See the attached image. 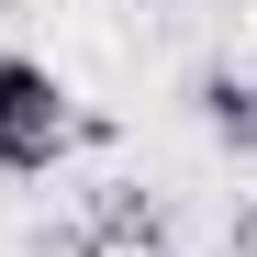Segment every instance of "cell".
Masks as SVG:
<instances>
[{"label": "cell", "instance_id": "cell-1", "mask_svg": "<svg viewBox=\"0 0 257 257\" xmlns=\"http://www.w3.org/2000/svg\"><path fill=\"white\" fill-rule=\"evenodd\" d=\"M78 146V101L56 67L0 56V179H45V168Z\"/></svg>", "mask_w": 257, "mask_h": 257}, {"label": "cell", "instance_id": "cell-2", "mask_svg": "<svg viewBox=\"0 0 257 257\" xmlns=\"http://www.w3.org/2000/svg\"><path fill=\"white\" fill-rule=\"evenodd\" d=\"M78 224H90L101 257H168V212L146 179H90V201H78Z\"/></svg>", "mask_w": 257, "mask_h": 257}, {"label": "cell", "instance_id": "cell-3", "mask_svg": "<svg viewBox=\"0 0 257 257\" xmlns=\"http://www.w3.org/2000/svg\"><path fill=\"white\" fill-rule=\"evenodd\" d=\"M190 101H201V123H212V146L257 157V78H235V67H201V78H190Z\"/></svg>", "mask_w": 257, "mask_h": 257}, {"label": "cell", "instance_id": "cell-4", "mask_svg": "<svg viewBox=\"0 0 257 257\" xmlns=\"http://www.w3.org/2000/svg\"><path fill=\"white\" fill-rule=\"evenodd\" d=\"M23 257H101V246H90V224L67 212V224H34V235H23Z\"/></svg>", "mask_w": 257, "mask_h": 257}, {"label": "cell", "instance_id": "cell-5", "mask_svg": "<svg viewBox=\"0 0 257 257\" xmlns=\"http://www.w3.org/2000/svg\"><path fill=\"white\" fill-rule=\"evenodd\" d=\"M235 257H257V201H246V212H235Z\"/></svg>", "mask_w": 257, "mask_h": 257}, {"label": "cell", "instance_id": "cell-6", "mask_svg": "<svg viewBox=\"0 0 257 257\" xmlns=\"http://www.w3.org/2000/svg\"><path fill=\"white\" fill-rule=\"evenodd\" d=\"M146 12H179V0H146Z\"/></svg>", "mask_w": 257, "mask_h": 257}, {"label": "cell", "instance_id": "cell-7", "mask_svg": "<svg viewBox=\"0 0 257 257\" xmlns=\"http://www.w3.org/2000/svg\"><path fill=\"white\" fill-rule=\"evenodd\" d=\"M0 12H12V0H0Z\"/></svg>", "mask_w": 257, "mask_h": 257}]
</instances>
